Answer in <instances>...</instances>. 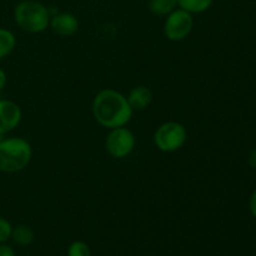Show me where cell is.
I'll return each mask as SVG.
<instances>
[{"instance_id":"ffe728a7","label":"cell","mask_w":256,"mask_h":256,"mask_svg":"<svg viewBox=\"0 0 256 256\" xmlns=\"http://www.w3.org/2000/svg\"><path fill=\"white\" fill-rule=\"evenodd\" d=\"M222 2H229V0H222Z\"/></svg>"},{"instance_id":"9c48e42d","label":"cell","mask_w":256,"mask_h":256,"mask_svg":"<svg viewBox=\"0 0 256 256\" xmlns=\"http://www.w3.org/2000/svg\"><path fill=\"white\" fill-rule=\"evenodd\" d=\"M130 106L134 110H145L149 108L152 102V90L144 85H138L130 90L129 95L126 96Z\"/></svg>"},{"instance_id":"d6986e66","label":"cell","mask_w":256,"mask_h":256,"mask_svg":"<svg viewBox=\"0 0 256 256\" xmlns=\"http://www.w3.org/2000/svg\"><path fill=\"white\" fill-rule=\"evenodd\" d=\"M8 82V76H6V72H4V70L0 68V92H2V89L5 88V85H6Z\"/></svg>"},{"instance_id":"7a4b0ae2","label":"cell","mask_w":256,"mask_h":256,"mask_svg":"<svg viewBox=\"0 0 256 256\" xmlns=\"http://www.w3.org/2000/svg\"><path fill=\"white\" fill-rule=\"evenodd\" d=\"M32 158V148L20 136L2 138L0 140V172L15 174L24 170Z\"/></svg>"},{"instance_id":"8992f818","label":"cell","mask_w":256,"mask_h":256,"mask_svg":"<svg viewBox=\"0 0 256 256\" xmlns=\"http://www.w3.org/2000/svg\"><path fill=\"white\" fill-rule=\"evenodd\" d=\"M192 28H194L192 14L188 12L186 10L176 8L174 12L166 15L164 22V34L170 42H179L192 34Z\"/></svg>"},{"instance_id":"6da1fadb","label":"cell","mask_w":256,"mask_h":256,"mask_svg":"<svg viewBox=\"0 0 256 256\" xmlns=\"http://www.w3.org/2000/svg\"><path fill=\"white\" fill-rule=\"evenodd\" d=\"M92 110L95 122L109 130L126 126L134 114L126 96L114 89L100 90L92 100Z\"/></svg>"},{"instance_id":"30bf717a","label":"cell","mask_w":256,"mask_h":256,"mask_svg":"<svg viewBox=\"0 0 256 256\" xmlns=\"http://www.w3.org/2000/svg\"><path fill=\"white\" fill-rule=\"evenodd\" d=\"M34 239V232L28 225H18V226L12 228V240L19 246H28V245L32 244Z\"/></svg>"},{"instance_id":"2e32d148","label":"cell","mask_w":256,"mask_h":256,"mask_svg":"<svg viewBox=\"0 0 256 256\" xmlns=\"http://www.w3.org/2000/svg\"><path fill=\"white\" fill-rule=\"evenodd\" d=\"M0 256H15V252L6 242L0 244Z\"/></svg>"},{"instance_id":"4fadbf2b","label":"cell","mask_w":256,"mask_h":256,"mask_svg":"<svg viewBox=\"0 0 256 256\" xmlns=\"http://www.w3.org/2000/svg\"><path fill=\"white\" fill-rule=\"evenodd\" d=\"M16 46V38L14 32L5 28H0V59L8 58Z\"/></svg>"},{"instance_id":"5bb4252c","label":"cell","mask_w":256,"mask_h":256,"mask_svg":"<svg viewBox=\"0 0 256 256\" xmlns=\"http://www.w3.org/2000/svg\"><path fill=\"white\" fill-rule=\"evenodd\" d=\"M68 256H92V250L86 242L76 240L68 248Z\"/></svg>"},{"instance_id":"52a82bcc","label":"cell","mask_w":256,"mask_h":256,"mask_svg":"<svg viewBox=\"0 0 256 256\" xmlns=\"http://www.w3.org/2000/svg\"><path fill=\"white\" fill-rule=\"evenodd\" d=\"M22 112L19 105L12 100L0 99V136L12 132L20 125Z\"/></svg>"},{"instance_id":"277c9868","label":"cell","mask_w":256,"mask_h":256,"mask_svg":"<svg viewBox=\"0 0 256 256\" xmlns=\"http://www.w3.org/2000/svg\"><path fill=\"white\" fill-rule=\"evenodd\" d=\"M188 140L186 128L178 122H165L154 132V144L160 152H175Z\"/></svg>"},{"instance_id":"ba28073f","label":"cell","mask_w":256,"mask_h":256,"mask_svg":"<svg viewBox=\"0 0 256 256\" xmlns=\"http://www.w3.org/2000/svg\"><path fill=\"white\" fill-rule=\"evenodd\" d=\"M79 20L72 12H56L50 18L49 28L60 36H72L79 30Z\"/></svg>"},{"instance_id":"e0dca14e","label":"cell","mask_w":256,"mask_h":256,"mask_svg":"<svg viewBox=\"0 0 256 256\" xmlns=\"http://www.w3.org/2000/svg\"><path fill=\"white\" fill-rule=\"evenodd\" d=\"M249 209H250V212H252V216L256 219V189L252 192V196H250V200H249Z\"/></svg>"},{"instance_id":"7c38bea8","label":"cell","mask_w":256,"mask_h":256,"mask_svg":"<svg viewBox=\"0 0 256 256\" xmlns=\"http://www.w3.org/2000/svg\"><path fill=\"white\" fill-rule=\"evenodd\" d=\"M214 0H178V8L190 14H202L212 8Z\"/></svg>"},{"instance_id":"3957f363","label":"cell","mask_w":256,"mask_h":256,"mask_svg":"<svg viewBox=\"0 0 256 256\" xmlns=\"http://www.w3.org/2000/svg\"><path fill=\"white\" fill-rule=\"evenodd\" d=\"M49 8L36 0H22L14 9V22L18 26L30 34H40L49 28Z\"/></svg>"},{"instance_id":"5b68a950","label":"cell","mask_w":256,"mask_h":256,"mask_svg":"<svg viewBox=\"0 0 256 256\" xmlns=\"http://www.w3.org/2000/svg\"><path fill=\"white\" fill-rule=\"evenodd\" d=\"M136 139L134 132L125 126L110 129L105 139V149L114 159H125L135 149Z\"/></svg>"},{"instance_id":"9a60e30c","label":"cell","mask_w":256,"mask_h":256,"mask_svg":"<svg viewBox=\"0 0 256 256\" xmlns=\"http://www.w3.org/2000/svg\"><path fill=\"white\" fill-rule=\"evenodd\" d=\"M12 226L5 218L0 216V244L8 242L12 239Z\"/></svg>"},{"instance_id":"8fae6325","label":"cell","mask_w":256,"mask_h":256,"mask_svg":"<svg viewBox=\"0 0 256 256\" xmlns=\"http://www.w3.org/2000/svg\"><path fill=\"white\" fill-rule=\"evenodd\" d=\"M178 8V0H149L148 9L158 16H166Z\"/></svg>"},{"instance_id":"ac0fdd59","label":"cell","mask_w":256,"mask_h":256,"mask_svg":"<svg viewBox=\"0 0 256 256\" xmlns=\"http://www.w3.org/2000/svg\"><path fill=\"white\" fill-rule=\"evenodd\" d=\"M248 162H249L250 168L256 170V149H252L249 152V156H248Z\"/></svg>"}]
</instances>
